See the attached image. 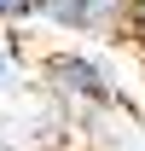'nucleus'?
<instances>
[{
    "label": "nucleus",
    "instance_id": "nucleus-1",
    "mask_svg": "<svg viewBox=\"0 0 145 151\" xmlns=\"http://www.w3.org/2000/svg\"><path fill=\"white\" fill-rule=\"evenodd\" d=\"M47 81H52L64 99H81V105H116V81L93 52H52L47 58Z\"/></svg>",
    "mask_w": 145,
    "mask_h": 151
},
{
    "label": "nucleus",
    "instance_id": "nucleus-2",
    "mask_svg": "<svg viewBox=\"0 0 145 151\" xmlns=\"http://www.w3.org/2000/svg\"><path fill=\"white\" fill-rule=\"evenodd\" d=\"M134 0H81V35H128Z\"/></svg>",
    "mask_w": 145,
    "mask_h": 151
},
{
    "label": "nucleus",
    "instance_id": "nucleus-3",
    "mask_svg": "<svg viewBox=\"0 0 145 151\" xmlns=\"http://www.w3.org/2000/svg\"><path fill=\"white\" fill-rule=\"evenodd\" d=\"M35 18H47L52 29L81 35V0H35Z\"/></svg>",
    "mask_w": 145,
    "mask_h": 151
},
{
    "label": "nucleus",
    "instance_id": "nucleus-4",
    "mask_svg": "<svg viewBox=\"0 0 145 151\" xmlns=\"http://www.w3.org/2000/svg\"><path fill=\"white\" fill-rule=\"evenodd\" d=\"M35 18V0H0V23H23Z\"/></svg>",
    "mask_w": 145,
    "mask_h": 151
},
{
    "label": "nucleus",
    "instance_id": "nucleus-5",
    "mask_svg": "<svg viewBox=\"0 0 145 151\" xmlns=\"http://www.w3.org/2000/svg\"><path fill=\"white\" fill-rule=\"evenodd\" d=\"M12 58H18V52H12V47H0V87L12 81Z\"/></svg>",
    "mask_w": 145,
    "mask_h": 151
},
{
    "label": "nucleus",
    "instance_id": "nucleus-6",
    "mask_svg": "<svg viewBox=\"0 0 145 151\" xmlns=\"http://www.w3.org/2000/svg\"><path fill=\"white\" fill-rule=\"evenodd\" d=\"M0 151H6V145H0Z\"/></svg>",
    "mask_w": 145,
    "mask_h": 151
}]
</instances>
